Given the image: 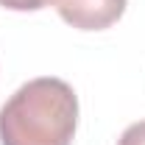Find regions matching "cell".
Returning <instances> with one entry per match:
<instances>
[{
  "instance_id": "6da1fadb",
  "label": "cell",
  "mask_w": 145,
  "mask_h": 145,
  "mask_svg": "<svg viewBox=\"0 0 145 145\" xmlns=\"http://www.w3.org/2000/svg\"><path fill=\"white\" fill-rule=\"evenodd\" d=\"M78 98L61 78H34L0 109V145H70Z\"/></svg>"
},
{
  "instance_id": "7a4b0ae2",
  "label": "cell",
  "mask_w": 145,
  "mask_h": 145,
  "mask_svg": "<svg viewBox=\"0 0 145 145\" xmlns=\"http://www.w3.org/2000/svg\"><path fill=\"white\" fill-rule=\"evenodd\" d=\"M59 17L78 31H103L126 11V0H53Z\"/></svg>"
},
{
  "instance_id": "3957f363",
  "label": "cell",
  "mask_w": 145,
  "mask_h": 145,
  "mask_svg": "<svg viewBox=\"0 0 145 145\" xmlns=\"http://www.w3.org/2000/svg\"><path fill=\"white\" fill-rule=\"evenodd\" d=\"M117 145H145V120L140 123H131V126L120 134Z\"/></svg>"
},
{
  "instance_id": "277c9868",
  "label": "cell",
  "mask_w": 145,
  "mask_h": 145,
  "mask_svg": "<svg viewBox=\"0 0 145 145\" xmlns=\"http://www.w3.org/2000/svg\"><path fill=\"white\" fill-rule=\"evenodd\" d=\"M50 0H0V6L11 8V11H39L45 8Z\"/></svg>"
}]
</instances>
